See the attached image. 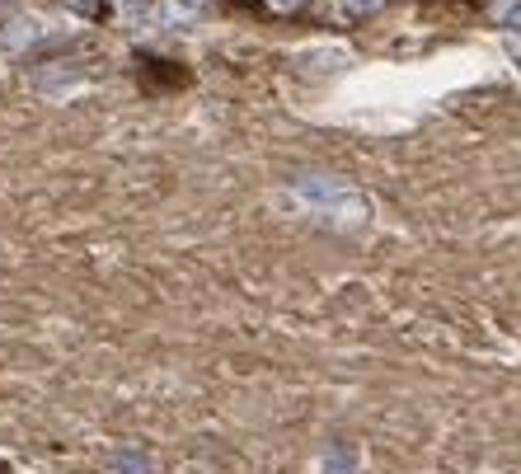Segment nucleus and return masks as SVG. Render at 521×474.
Masks as SVG:
<instances>
[{"label": "nucleus", "mask_w": 521, "mask_h": 474, "mask_svg": "<svg viewBox=\"0 0 521 474\" xmlns=\"http://www.w3.org/2000/svg\"><path fill=\"white\" fill-rule=\"evenodd\" d=\"M498 24H503L512 38H521V0H498Z\"/></svg>", "instance_id": "nucleus-1"}, {"label": "nucleus", "mask_w": 521, "mask_h": 474, "mask_svg": "<svg viewBox=\"0 0 521 474\" xmlns=\"http://www.w3.org/2000/svg\"><path fill=\"white\" fill-rule=\"evenodd\" d=\"M113 470L118 474H151V460L141 456V451H123V456L113 460Z\"/></svg>", "instance_id": "nucleus-2"}, {"label": "nucleus", "mask_w": 521, "mask_h": 474, "mask_svg": "<svg viewBox=\"0 0 521 474\" xmlns=\"http://www.w3.org/2000/svg\"><path fill=\"white\" fill-rule=\"evenodd\" d=\"M315 474H357V470H353V460H348V456L329 451V456L315 460Z\"/></svg>", "instance_id": "nucleus-3"}, {"label": "nucleus", "mask_w": 521, "mask_h": 474, "mask_svg": "<svg viewBox=\"0 0 521 474\" xmlns=\"http://www.w3.org/2000/svg\"><path fill=\"white\" fill-rule=\"evenodd\" d=\"M381 0H338V15L343 19H357V15H371Z\"/></svg>", "instance_id": "nucleus-4"}, {"label": "nucleus", "mask_w": 521, "mask_h": 474, "mask_svg": "<svg viewBox=\"0 0 521 474\" xmlns=\"http://www.w3.org/2000/svg\"><path fill=\"white\" fill-rule=\"evenodd\" d=\"M498 47H503L507 66H512V71H517V76H521V38H503V43H498Z\"/></svg>", "instance_id": "nucleus-5"}, {"label": "nucleus", "mask_w": 521, "mask_h": 474, "mask_svg": "<svg viewBox=\"0 0 521 474\" xmlns=\"http://www.w3.org/2000/svg\"><path fill=\"white\" fill-rule=\"evenodd\" d=\"M118 5H123L127 15H137V10H141V5H146V0H118Z\"/></svg>", "instance_id": "nucleus-6"}, {"label": "nucleus", "mask_w": 521, "mask_h": 474, "mask_svg": "<svg viewBox=\"0 0 521 474\" xmlns=\"http://www.w3.org/2000/svg\"><path fill=\"white\" fill-rule=\"evenodd\" d=\"M273 5H282V10H292V5H301V0H273Z\"/></svg>", "instance_id": "nucleus-7"}]
</instances>
